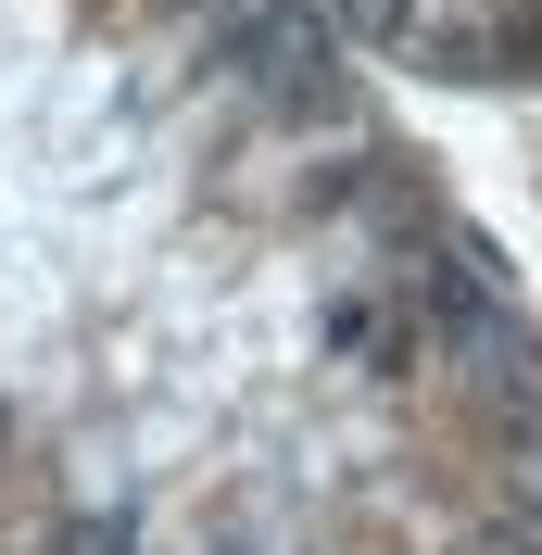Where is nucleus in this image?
<instances>
[{
    "label": "nucleus",
    "instance_id": "f03ea898",
    "mask_svg": "<svg viewBox=\"0 0 542 555\" xmlns=\"http://www.w3.org/2000/svg\"><path fill=\"white\" fill-rule=\"evenodd\" d=\"M391 76L454 89H542V0H328Z\"/></svg>",
    "mask_w": 542,
    "mask_h": 555
},
{
    "label": "nucleus",
    "instance_id": "f257e3e1",
    "mask_svg": "<svg viewBox=\"0 0 542 555\" xmlns=\"http://www.w3.org/2000/svg\"><path fill=\"white\" fill-rule=\"evenodd\" d=\"M328 0H0V530L38 555H542V328Z\"/></svg>",
    "mask_w": 542,
    "mask_h": 555
}]
</instances>
